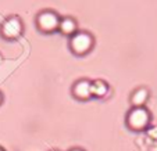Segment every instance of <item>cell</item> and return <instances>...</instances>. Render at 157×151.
Here are the masks:
<instances>
[{
	"label": "cell",
	"mask_w": 157,
	"mask_h": 151,
	"mask_svg": "<svg viewBox=\"0 0 157 151\" xmlns=\"http://www.w3.org/2000/svg\"><path fill=\"white\" fill-rule=\"evenodd\" d=\"M70 45H71V50L74 51L75 54H85L92 49L93 39L89 33L79 32L72 36Z\"/></svg>",
	"instance_id": "6da1fadb"
},
{
	"label": "cell",
	"mask_w": 157,
	"mask_h": 151,
	"mask_svg": "<svg viewBox=\"0 0 157 151\" xmlns=\"http://www.w3.org/2000/svg\"><path fill=\"white\" fill-rule=\"evenodd\" d=\"M149 122V114L145 108L142 107H135L129 114H128V118H127V123L129 127L132 129H143V127L147 125Z\"/></svg>",
	"instance_id": "7a4b0ae2"
},
{
	"label": "cell",
	"mask_w": 157,
	"mask_h": 151,
	"mask_svg": "<svg viewBox=\"0 0 157 151\" xmlns=\"http://www.w3.org/2000/svg\"><path fill=\"white\" fill-rule=\"evenodd\" d=\"M36 24H38L39 29L43 32H53V31L59 29L60 20L53 11H43L38 15Z\"/></svg>",
	"instance_id": "3957f363"
},
{
	"label": "cell",
	"mask_w": 157,
	"mask_h": 151,
	"mask_svg": "<svg viewBox=\"0 0 157 151\" xmlns=\"http://www.w3.org/2000/svg\"><path fill=\"white\" fill-rule=\"evenodd\" d=\"M22 31V27H21V21L18 18L13 17V18H9L3 24L2 27V33H3L4 38L7 39H14L17 38L18 35L21 33Z\"/></svg>",
	"instance_id": "277c9868"
},
{
	"label": "cell",
	"mask_w": 157,
	"mask_h": 151,
	"mask_svg": "<svg viewBox=\"0 0 157 151\" xmlns=\"http://www.w3.org/2000/svg\"><path fill=\"white\" fill-rule=\"evenodd\" d=\"M72 93L77 98H81V100H86L92 96V83L89 80L83 79L79 80V82L75 83L74 89H72Z\"/></svg>",
	"instance_id": "5b68a950"
},
{
	"label": "cell",
	"mask_w": 157,
	"mask_h": 151,
	"mask_svg": "<svg viewBox=\"0 0 157 151\" xmlns=\"http://www.w3.org/2000/svg\"><path fill=\"white\" fill-rule=\"evenodd\" d=\"M59 29L64 35H72L77 31V24H75V21L72 18H64L63 21H60Z\"/></svg>",
	"instance_id": "8992f818"
},
{
	"label": "cell",
	"mask_w": 157,
	"mask_h": 151,
	"mask_svg": "<svg viewBox=\"0 0 157 151\" xmlns=\"http://www.w3.org/2000/svg\"><path fill=\"white\" fill-rule=\"evenodd\" d=\"M146 100H147V90H145V89L136 90V92L132 94V97H131V103L135 107L143 105V103H145Z\"/></svg>",
	"instance_id": "52a82bcc"
},
{
	"label": "cell",
	"mask_w": 157,
	"mask_h": 151,
	"mask_svg": "<svg viewBox=\"0 0 157 151\" xmlns=\"http://www.w3.org/2000/svg\"><path fill=\"white\" fill-rule=\"evenodd\" d=\"M109 92V87L104 82L101 80H96V82L92 83V96H98V97H101L106 93Z\"/></svg>",
	"instance_id": "ba28073f"
},
{
	"label": "cell",
	"mask_w": 157,
	"mask_h": 151,
	"mask_svg": "<svg viewBox=\"0 0 157 151\" xmlns=\"http://www.w3.org/2000/svg\"><path fill=\"white\" fill-rule=\"evenodd\" d=\"M0 101H2V94H0Z\"/></svg>",
	"instance_id": "9c48e42d"
},
{
	"label": "cell",
	"mask_w": 157,
	"mask_h": 151,
	"mask_svg": "<svg viewBox=\"0 0 157 151\" xmlns=\"http://www.w3.org/2000/svg\"><path fill=\"white\" fill-rule=\"evenodd\" d=\"M72 151H81V150H72Z\"/></svg>",
	"instance_id": "30bf717a"
}]
</instances>
